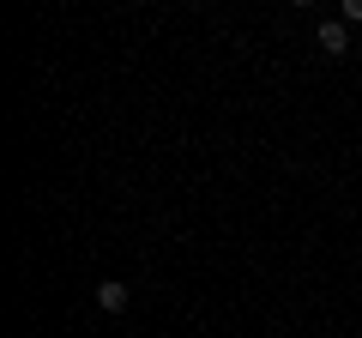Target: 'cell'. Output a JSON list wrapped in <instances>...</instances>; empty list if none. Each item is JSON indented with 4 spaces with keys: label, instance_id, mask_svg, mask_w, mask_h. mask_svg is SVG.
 Instances as JSON below:
<instances>
[{
    "label": "cell",
    "instance_id": "3",
    "mask_svg": "<svg viewBox=\"0 0 362 338\" xmlns=\"http://www.w3.org/2000/svg\"><path fill=\"white\" fill-rule=\"evenodd\" d=\"M344 18H350V25H362V0H344Z\"/></svg>",
    "mask_w": 362,
    "mask_h": 338
},
{
    "label": "cell",
    "instance_id": "1",
    "mask_svg": "<svg viewBox=\"0 0 362 338\" xmlns=\"http://www.w3.org/2000/svg\"><path fill=\"white\" fill-rule=\"evenodd\" d=\"M320 49H326V54H344V49H350L344 18H326V25H320Z\"/></svg>",
    "mask_w": 362,
    "mask_h": 338
},
{
    "label": "cell",
    "instance_id": "2",
    "mask_svg": "<svg viewBox=\"0 0 362 338\" xmlns=\"http://www.w3.org/2000/svg\"><path fill=\"white\" fill-rule=\"evenodd\" d=\"M97 302H103L109 314H121L127 308V284H121V278H103V284H97Z\"/></svg>",
    "mask_w": 362,
    "mask_h": 338
}]
</instances>
